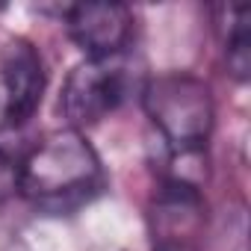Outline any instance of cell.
<instances>
[{
    "mask_svg": "<svg viewBox=\"0 0 251 251\" xmlns=\"http://www.w3.org/2000/svg\"><path fill=\"white\" fill-rule=\"evenodd\" d=\"M103 189V166L80 130H56L45 136L24 160L18 192L45 216H68L98 198Z\"/></svg>",
    "mask_w": 251,
    "mask_h": 251,
    "instance_id": "cell-1",
    "label": "cell"
},
{
    "mask_svg": "<svg viewBox=\"0 0 251 251\" xmlns=\"http://www.w3.org/2000/svg\"><path fill=\"white\" fill-rule=\"evenodd\" d=\"M142 106L172 157H192L207 145L216 109L204 80L180 71L160 74L145 86Z\"/></svg>",
    "mask_w": 251,
    "mask_h": 251,
    "instance_id": "cell-2",
    "label": "cell"
},
{
    "mask_svg": "<svg viewBox=\"0 0 251 251\" xmlns=\"http://www.w3.org/2000/svg\"><path fill=\"white\" fill-rule=\"evenodd\" d=\"M124 95H127V71L118 56L86 59L68 74L59 95V109L77 130L106 118L124 100Z\"/></svg>",
    "mask_w": 251,
    "mask_h": 251,
    "instance_id": "cell-3",
    "label": "cell"
},
{
    "mask_svg": "<svg viewBox=\"0 0 251 251\" xmlns=\"http://www.w3.org/2000/svg\"><path fill=\"white\" fill-rule=\"evenodd\" d=\"M154 251H183L204 230V198L195 183L166 177L151 204Z\"/></svg>",
    "mask_w": 251,
    "mask_h": 251,
    "instance_id": "cell-4",
    "label": "cell"
},
{
    "mask_svg": "<svg viewBox=\"0 0 251 251\" xmlns=\"http://www.w3.org/2000/svg\"><path fill=\"white\" fill-rule=\"evenodd\" d=\"M65 27L71 42L89 53V59L121 56L130 42L133 15L124 3H77L65 12Z\"/></svg>",
    "mask_w": 251,
    "mask_h": 251,
    "instance_id": "cell-5",
    "label": "cell"
},
{
    "mask_svg": "<svg viewBox=\"0 0 251 251\" xmlns=\"http://www.w3.org/2000/svg\"><path fill=\"white\" fill-rule=\"evenodd\" d=\"M0 80H3V121L6 127H24V124L36 115L42 95H45V65L39 50L15 39L3 50V62H0Z\"/></svg>",
    "mask_w": 251,
    "mask_h": 251,
    "instance_id": "cell-6",
    "label": "cell"
},
{
    "mask_svg": "<svg viewBox=\"0 0 251 251\" xmlns=\"http://www.w3.org/2000/svg\"><path fill=\"white\" fill-rule=\"evenodd\" d=\"M222 33H225V56L227 71L236 80H248L251 74V9L248 6H219Z\"/></svg>",
    "mask_w": 251,
    "mask_h": 251,
    "instance_id": "cell-7",
    "label": "cell"
},
{
    "mask_svg": "<svg viewBox=\"0 0 251 251\" xmlns=\"http://www.w3.org/2000/svg\"><path fill=\"white\" fill-rule=\"evenodd\" d=\"M18 177H21V160L0 148V204L18 189Z\"/></svg>",
    "mask_w": 251,
    "mask_h": 251,
    "instance_id": "cell-8",
    "label": "cell"
}]
</instances>
